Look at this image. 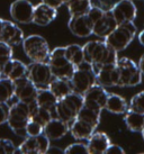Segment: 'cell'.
<instances>
[{
    "label": "cell",
    "mask_w": 144,
    "mask_h": 154,
    "mask_svg": "<svg viewBox=\"0 0 144 154\" xmlns=\"http://www.w3.org/2000/svg\"><path fill=\"white\" fill-rule=\"evenodd\" d=\"M82 48L85 62L92 65L93 70L104 64H115L118 60V52L110 47L105 41H90Z\"/></svg>",
    "instance_id": "obj_1"
},
{
    "label": "cell",
    "mask_w": 144,
    "mask_h": 154,
    "mask_svg": "<svg viewBox=\"0 0 144 154\" xmlns=\"http://www.w3.org/2000/svg\"><path fill=\"white\" fill-rule=\"evenodd\" d=\"M7 124L17 136H27L26 126L30 120V106L28 103L16 99L15 103H10Z\"/></svg>",
    "instance_id": "obj_2"
},
{
    "label": "cell",
    "mask_w": 144,
    "mask_h": 154,
    "mask_svg": "<svg viewBox=\"0 0 144 154\" xmlns=\"http://www.w3.org/2000/svg\"><path fill=\"white\" fill-rule=\"evenodd\" d=\"M83 106V96L76 92H71L68 96L58 100L54 111L56 117L67 122L69 125L76 119L81 107Z\"/></svg>",
    "instance_id": "obj_3"
},
{
    "label": "cell",
    "mask_w": 144,
    "mask_h": 154,
    "mask_svg": "<svg viewBox=\"0 0 144 154\" xmlns=\"http://www.w3.org/2000/svg\"><path fill=\"white\" fill-rule=\"evenodd\" d=\"M136 32L137 29L133 22L119 24L109 35L105 37V42L115 51H124L134 39Z\"/></svg>",
    "instance_id": "obj_4"
},
{
    "label": "cell",
    "mask_w": 144,
    "mask_h": 154,
    "mask_svg": "<svg viewBox=\"0 0 144 154\" xmlns=\"http://www.w3.org/2000/svg\"><path fill=\"white\" fill-rule=\"evenodd\" d=\"M24 52L33 62H47L50 59V46L41 35H30L23 41Z\"/></svg>",
    "instance_id": "obj_5"
},
{
    "label": "cell",
    "mask_w": 144,
    "mask_h": 154,
    "mask_svg": "<svg viewBox=\"0 0 144 154\" xmlns=\"http://www.w3.org/2000/svg\"><path fill=\"white\" fill-rule=\"evenodd\" d=\"M49 65L51 68V71L55 78L61 79H68L72 77V74L76 70V65L69 60L65 55V47L59 46L55 47L50 53L49 59Z\"/></svg>",
    "instance_id": "obj_6"
},
{
    "label": "cell",
    "mask_w": 144,
    "mask_h": 154,
    "mask_svg": "<svg viewBox=\"0 0 144 154\" xmlns=\"http://www.w3.org/2000/svg\"><path fill=\"white\" fill-rule=\"evenodd\" d=\"M70 83L72 86L73 92L83 96V94L90 87L97 83L96 73L93 71L92 65L87 62H83L80 65H78L72 77L70 78Z\"/></svg>",
    "instance_id": "obj_7"
},
{
    "label": "cell",
    "mask_w": 144,
    "mask_h": 154,
    "mask_svg": "<svg viewBox=\"0 0 144 154\" xmlns=\"http://www.w3.org/2000/svg\"><path fill=\"white\" fill-rule=\"evenodd\" d=\"M116 65L119 73V87H135L142 82V72L134 61L118 57Z\"/></svg>",
    "instance_id": "obj_8"
},
{
    "label": "cell",
    "mask_w": 144,
    "mask_h": 154,
    "mask_svg": "<svg viewBox=\"0 0 144 154\" xmlns=\"http://www.w3.org/2000/svg\"><path fill=\"white\" fill-rule=\"evenodd\" d=\"M26 77L37 88H49V85L54 79L51 68L47 62H33L27 65Z\"/></svg>",
    "instance_id": "obj_9"
},
{
    "label": "cell",
    "mask_w": 144,
    "mask_h": 154,
    "mask_svg": "<svg viewBox=\"0 0 144 154\" xmlns=\"http://www.w3.org/2000/svg\"><path fill=\"white\" fill-rule=\"evenodd\" d=\"M50 138L45 134L37 136H26L24 142L18 146L17 152L23 154H44L50 147Z\"/></svg>",
    "instance_id": "obj_10"
},
{
    "label": "cell",
    "mask_w": 144,
    "mask_h": 154,
    "mask_svg": "<svg viewBox=\"0 0 144 154\" xmlns=\"http://www.w3.org/2000/svg\"><path fill=\"white\" fill-rule=\"evenodd\" d=\"M38 88L30 81L28 78L21 77L19 79L14 80V94L15 97L24 103H35L36 96H37Z\"/></svg>",
    "instance_id": "obj_11"
},
{
    "label": "cell",
    "mask_w": 144,
    "mask_h": 154,
    "mask_svg": "<svg viewBox=\"0 0 144 154\" xmlns=\"http://www.w3.org/2000/svg\"><path fill=\"white\" fill-rule=\"evenodd\" d=\"M109 10L117 25L134 22L137 14V8L133 2V0H119L114 6H111Z\"/></svg>",
    "instance_id": "obj_12"
},
{
    "label": "cell",
    "mask_w": 144,
    "mask_h": 154,
    "mask_svg": "<svg viewBox=\"0 0 144 154\" xmlns=\"http://www.w3.org/2000/svg\"><path fill=\"white\" fill-rule=\"evenodd\" d=\"M34 5L28 0H15L10 5L9 13L14 22L19 24H30L33 22Z\"/></svg>",
    "instance_id": "obj_13"
},
{
    "label": "cell",
    "mask_w": 144,
    "mask_h": 154,
    "mask_svg": "<svg viewBox=\"0 0 144 154\" xmlns=\"http://www.w3.org/2000/svg\"><path fill=\"white\" fill-rule=\"evenodd\" d=\"M93 71L96 73V81L98 85L105 88L119 86V73L116 63L100 65Z\"/></svg>",
    "instance_id": "obj_14"
},
{
    "label": "cell",
    "mask_w": 144,
    "mask_h": 154,
    "mask_svg": "<svg viewBox=\"0 0 144 154\" xmlns=\"http://www.w3.org/2000/svg\"><path fill=\"white\" fill-rule=\"evenodd\" d=\"M107 97L108 92L106 91L105 87L95 83L83 94V105L98 110H102L105 109Z\"/></svg>",
    "instance_id": "obj_15"
},
{
    "label": "cell",
    "mask_w": 144,
    "mask_h": 154,
    "mask_svg": "<svg viewBox=\"0 0 144 154\" xmlns=\"http://www.w3.org/2000/svg\"><path fill=\"white\" fill-rule=\"evenodd\" d=\"M68 27L72 34L78 37H88L92 34L93 24L89 16L85 14L80 16H70Z\"/></svg>",
    "instance_id": "obj_16"
},
{
    "label": "cell",
    "mask_w": 144,
    "mask_h": 154,
    "mask_svg": "<svg viewBox=\"0 0 144 154\" xmlns=\"http://www.w3.org/2000/svg\"><path fill=\"white\" fill-rule=\"evenodd\" d=\"M68 132H70V125L59 117L51 118L43 127V134H45L50 141H58L65 136Z\"/></svg>",
    "instance_id": "obj_17"
},
{
    "label": "cell",
    "mask_w": 144,
    "mask_h": 154,
    "mask_svg": "<svg viewBox=\"0 0 144 154\" xmlns=\"http://www.w3.org/2000/svg\"><path fill=\"white\" fill-rule=\"evenodd\" d=\"M58 16V9L45 2H41L34 7L33 22L38 26H46L51 24Z\"/></svg>",
    "instance_id": "obj_18"
},
{
    "label": "cell",
    "mask_w": 144,
    "mask_h": 154,
    "mask_svg": "<svg viewBox=\"0 0 144 154\" xmlns=\"http://www.w3.org/2000/svg\"><path fill=\"white\" fill-rule=\"evenodd\" d=\"M24 33L15 23L5 19L4 27L0 33V41H4L9 45H19L24 41Z\"/></svg>",
    "instance_id": "obj_19"
},
{
    "label": "cell",
    "mask_w": 144,
    "mask_h": 154,
    "mask_svg": "<svg viewBox=\"0 0 144 154\" xmlns=\"http://www.w3.org/2000/svg\"><path fill=\"white\" fill-rule=\"evenodd\" d=\"M116 26H117V23L115 20V18L113 17L110 10H106L105 14L98 19L97 22L93 23L92 34H95L98 37L105 38L107 35H109L116 28Z\"/></svg>",
    "instance_id": "obj_20"
},
{
    "label": "cell",
    "mask_w": 144,
    "mask_h": 154,
    "mask_svg": "<svg viewBox=\"0 0 144 154\" xmlns=\"http://www.w3.org/2000/svg\"><path fill=\"white\" fill-rule=\"evenodd\" d=\"M110 145V138L106 133L95 132L88 138V152L90 154H104Z\"/></svg>",
    "instance_id": "obj_21"
},
{
    "label": "cell",
    "mask_w": 144,
    "mask_h": 154,
    "mask_svg": "<svg viewBox=\"0 0 144 154\" xmlns=\"http://www.w3.org/2000/svg\"><path fill=\"white\" fill-rule=\"evenodd\" d=\"M27 71V65L19 60L11 59L1 68V77L16 80L21 77H25Z\"/></svg>",
    "instance_id": "obj_22"
},
{
    "label": "cell",
    "mask_w": 144,
    "mask_h": 154,
    "mask_svg": "<svg viewBox=\"0 0 144 154\" xmlns=\"http://www.w3.org/2000/svg\"><path fill=\"white\" fill-rule=\"evenodd\" d=\"M95 127L90 124L82 122V120L76 119L70 124V133L76 140L82 141V140H88L93 133H95Z\"/></svg>",
    "instance_id": "obj_23"
},
{
    "label": "cell",
    "mask_w": 144,
    "mask_h": 154,
    "mask_svg": "<svg viewBox=\"0 0 144 154\" xmlns=\"http://www.w3.org/2000/svg\"><path fill=\"white\" fill-rule=\"evenodd\" d=\"M105 109L107 111L111 112V114L122 115V114H125L127 109H128V103L126 101V99L123 98L119 94H108L106 105H105Z\"/></svg>",
    "instance_id": "obj_24"
},
{
    "label": "cell",
    "mask_w": 144,
    "mask_h": 154,
    "mask_svg": "<svg viewBox=\"0 0 144 154\" xmlns=\"http://www.w3.org/2000/svg\"><path fill=\"white\" fill-rule=\"evenodd\" d=\"M58 100H59L58 97L49 88H38L36 100H35V103H37L38 107L54 111L55 105L58 103Z\"/></svg>",
    "instance_id": "obj_25"
},
{
    "label": "cell",
    "mask_w": 144,
    "mask_h": 154,
    "mask_svg": "<svg viewBox=\"0 0 144 154\" xmlns=\"http://www.w3.org/2000/svg\"><path fill=\"white\" fill-rule=\"evenodd\" d=\"M124 122L127 128L132 132H142L144 128V114L128 108L124 116Z\"/></svg>",
    "instance_id": "obj_26"
},
{
    "label": "cell",
    "mask_w": 144,
    "mask_h": 154,
    "mask_svg": "<svg viewBox=\"0 0 144 154\" xmlns=\"http://www.w3.org/2000/svg\"><path fill=\"white\" fill-rule=\"evenodd\" d=\"M100 114H102V110H98V109L83 105L79 110L76 118L82 120V122H86L91 126H93L95 128H97L99 123H100Z\"/></svg>",
    "instance_id": "obj_27"
},
{
    "label": "cell",
    "mask_w": 144,
    "mask_h": 154,
    "mask_svg": "<svg viewBox=\"0 0 144 154\" xmlns=\"http://www.w3.org/2000/svg\"><path fill=\"white\" fill-rule=\"evenodd\" d=\"M49 89L58 97V99H61L68 96L69 94L73 92L72 86L70 83V80L68 79H61V78H55L49 85Z\"/></svg>",
    "instance_id": "obj_28"
},
{
    "label": "cell",
    "mask_w": 144,
    "mask_h": 154,
    "mask_svg": "<svg viewBox=\"0 0 144 154\" xmlns=\"http://www.w3.org/2000/svg\"><path fill=\"white\" fill-rule=\"evenodd\" d=\"M67 5L70 16H80L89 11L92 2L91 0H68Z\"/></svg>",
    "instance_id": "obj_29"
},
{
    "label": "cell",
    "mask_w": 144,
    "mask_h": 154,
    "mask_svg": "<svg viewBox=\"0 0 144 154\" xmlns=\"http://www.w3.org/2000/svg\"><path fill=\"white\" fill-rule=\"evenodd\" d=\"M14 98H15L14 81L11 79L1 77L0 78V103H8Z\"/></svg>",
    "instance_id": "obj_30"
},
{
    "label": "cell",
    "mask_w": 144,
    "mask_h": 154,
    "mask_svg": "<svg viewBox=\"0 0 144 154\" xmlns=\"http://www.w3.org/2000/svg\"><path fill=\"white\" fill-rule=\"evenodd\" d=\"M65 47V55L69 60L71 61L73 64L78 66L81 63L85 62V56H83V48L78 44H70Z\"/></svg>",
    "instance_id": "obj_31"
},
{
    "label": "cell",
    "mask_w": 144,
    "mask_h": 154,
    "mask_svg": "<svg viewBox=\"0 0 144 154\" xmlns=\"http://www.w3.org/2000/svg\"><path fill=\"white\" fill-rule=\"evenodd\" d=\"M13 47L4 41H0V68H2L9 60L13 59Z\"/></svg>",
    "instance_id": "obj_32"
},
{
    "label": "cell",
    "mask_w": 144,
    "mask_h": 154,
    "mask_svg": "<svg viewBox=\"0 0 144 154\" xmlns=\"http://www.w3.org/2000/svg\"><path fill=\"white\" fill-rule=\"evenodd\" d=\"M128 108L132 110L137 111V112L144 114V90L139 92V94H136L131 99V101L128 103Z\"/></svg>",
    "instance_id": "obj_33"
},
{
    "label": "cell",
    "mask_w": 144,
    "mask_h": 154,
    "mask_svg": "<svg viewBox=\"0 0 144 154\" xmlns=\"http://www.w3.org/2000/svg\"><path fill=\"white\" fill-rule=\"evenodd\" d=\"M64 153L67 154H88V146L85 143H73L71 145H69L65 150H64Z\"/></svg>",
    "instance_id": "obj_34"
},
{
    "label": "cell",
    "mask_w": 144,
    "mask_h": 154,
    "mask_svg": "<svg viewBox=\"0 0 144 154\" xmlns=\"http://www.w3.org/2000/svg\"><path fill=\"white\" fill-rule=\"evenodd\" d=\"M26 132H27V136H37L43 133V125L30 119L26 126Z\"/></svg>",
    "instance_id": "obj_35"
},
{
    "label": "cell",
    "mask_w": 144,
    "mask_h": 154,
    "mask_svg": "<svg viewBox=\"0 0 144 154\" xmlns=\"http://www.w3.org/2000/svg\"><path fill=\"white\" fill-rule=\"evenodd\" d=\"M0 153L2 154H14L17 153V149L14 143L7 138H0Z\"/></svg>",
    "instance_id": "obj_36"
},
{
    "label": "cell",
    "mask_w": 144,
    "mask_h": 154,
    "mask_svg": "<svg viewBox=\"0 0 144 154\" xmlns=\"http://www.w3.org/2000/svg\"><path fill=\"white\" fill-rule=\"evenodd\" d=\"M9 112V105L7 103H0V125L7 123Z\"/></svg>",
    "instance_id": "obj_37"
},
{
    "label": "cell",
    "mask_w": 144,
    "mask_h": 154,
    "mask_svg": "<svg viewBox=\"0 0 144 154\" xmlns=\"http://www.w3.org/2000/svg\"><path fill=\"white\" fill-rule=\"evenodd\" d=\"M105 153L106 154H124L125 151H124L121 146L115 145V144H111V143H110V145L107 147V150Z\"/></svg>",
    "instance_id": "obj_38"
},
{
    "label": "cell",
    "mask_w": 144,
    "mask_h": 154,
    "mask_svg": "<svg viewBox=\"0 0 144 154\" xmlns=\"http://www.w3.org/2000/svg\"><path fill=\"white\" fill-rule=\"evenodd\" d=\"M43 2H45V4L50 5V6L58 9L59 7H61L62 5L67 4L68 0H43Z\"/></svg>",
    "instance_id": "obj_39"
},
{
    "label": "cell",
    "mask_w": 144,
    "mask_h": 154,
    "mask_svg": "<svg viewBox=\"0 0 144 154\" xmlns=\"http://www.w3.org/2000/svg\"><path fill=\"white\" fill-rule=\"evenodd\" d=\"M47 153H64V151L59 149L58 146H50L47 150Z\"/></svg>",
    "instance_id": "obj_40"
},
{
    "label": "cell",
    "mask_w": 144,
    "mask_h": 154,
    "mask_svg": "<svg viewBox=\"0 0 144 154\" xmlns=\"http://www.w3.org/2000/svg\"><path fill=\"white\" fill-rule=\"evenodd\" d=\"M139 68H140L141 72H142V74H144V54L142 56H141L140 61H139Z\"/></svg>",
    "instance_id": "obj_41"
},
{
    "label": "cell",
    "mask_w": 144,
    "mask_h": 154,
    "mask_svg": "<svg viewBox=\"0 0 144 154\" xmlns=\"http://www.w3.org/2000/svg\"><path fill=\"white\" fill-rule=\"evenodd\" d=\"M137 37H139V42H140V44L144 46V29L141 30L140 34H139V36H137Z\"/></svg>",
    "instance_id": "obj_42"
},
{
    "label": "cell",
    "mask_w": 144,
    "mask_h": 154,
    "mask_svg": "<svg viewBox=\"0 0 144 154\" xmlns=\"http://www.w3.org/2000/svg\"><path fill=\"white\" fill-rule=\"evenodd\" d=\"M4 23H5V19L0 18V33H1V30H2V27H4Z\"/></svg>",
    "instance_id": "obj_43"
},
{
    "label": "cell",
    "mask_w": 144,
    "mask_h": 154,
    "mask_svg": "<svg viewBox=\"0 0 144 154\" xmlns=\"http://www.w3.org/2000/svg\"><path fill=\"white\" fill-rule=\"evenodd\" d=\"M141 133H142V137H143V140H144V128L142 129V132H141Z\"/></svg>",
    "instance_id": "obj_44"
},
{
    "label": "cell",
    "mask_w": 144,
    "mask_h": 154,
    "mask_svg": "<svg viewBox=\"0 0 144 154\" xmlns=\"http://www.w3.org/2000/svg\"><path fill=\"white\" fill-rule=\"evenodd\" d=\"M0 78H1V68H0Z\"/></svg>",
    "instance_id": "obj_45"
}]
</instances>
